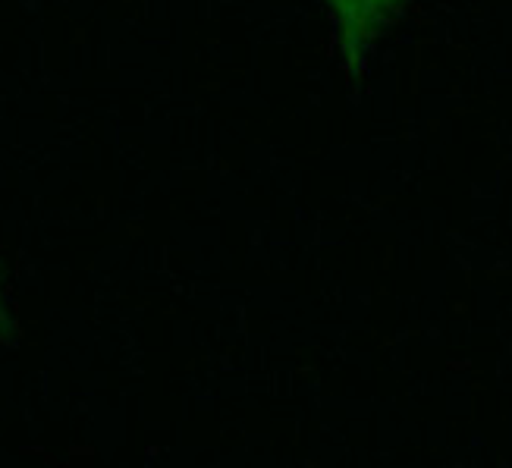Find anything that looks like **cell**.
<instances>
[{
  "instance_id": "obj_2",
  "label": "cell",
  "mask_w": 512,
  "mask_h": 468,
  "mask_svg": "<svg viewBox=\"0 0 512 468\" xmlns=\"http://www.w3.org/2000/svg\"><path fill=\"white\" fill-rule=\"evenodd\" d=\"M16 340H19V321H16V311L7 299L4 271H0V346H16Z\"/></svg>"
},
{
  "instance_id": "obj_1",
  "label": "cell",
  "mask_w": 512,
  "mask_h": 468,
  "mask_svg": "<svg viewBox=\"0 0 512 468\" xmlns=\"http://www.w3.org/2000/svg\"><path fill=\"white\" fill-rule=\"evenodd\" d=\"M409 4L412 0H321L333 26L340 66L352 88L362 82L377 41L390 32Z\"/></svg>"
}]
</instances>
